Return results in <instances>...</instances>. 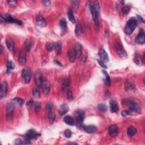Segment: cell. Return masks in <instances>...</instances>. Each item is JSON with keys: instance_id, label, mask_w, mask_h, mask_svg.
Returning a JSON list of instances; mask_svg holds the SVG:
<instances>
[{"instance_id": "obj_11", "label": "cell", "mask_w": 145, "mask_h": 145, "mask_svg": "<svg viewBox=\"0 0 145 145\" xmlns=\"http://www.w3.org/2000/svg\"><path fill=\"white\" fill-rule=\"evenodd\" d=\"M43 74L40 70H37L35 73V80L36 84L38 86H40L42 83V82L43 80Z\"/></svg>"}, {"instance_id": "obj_50", "label": "cell", "mask_w": 145, "mask_h": 145, "mask_svg": "<svg viewBox=\"0 0 145 145\" xmlns=\"http://www.w3.org/2000/svg\"><path fill=\"white\" fill-rule=\"evenodd\" d=\"M121 114L123 116L125 117V116H128V115L129 114V112L127 111V110H123V111H122V112H121Z\"/></svg>"}, {"instance_id": "obj_14", "label": "cell", "mask_w": 145, "mask_h": 145, "mask_svg": "<svg viewBox=\"0 0 145 145\" xmlns=\"http://www.w3.org/2000/svg\"><path fill=\"white\" fill-rule=\"evenodd\" d=\"M70 79L69 78H65L64 80L63 83V86H62V91L64 93H68V92L69 91L70 87Z\"/></svg>"}, {"instance_id": "obj_44", "label": "cell", "mask_w": 145, "mask_h": 145, "mask_svg": "<svg viewBox=\"0 0 145 145\" xmlns=\"http://www.w3.org/2000/svg\"><path fill=\"white\" fill-rule=\"evenodd\" d=\"M34 104V109L36 110V112H38L39 110H40V103H39L38 102H35L33 103Z\"/></svg>"}, {"instance_id": "obj_48", "label": "cell", "mask_w": 145, "mask_h": 145, "mask_svg": "<svg viewBox=\"0 0 145 145\" xmlns=\"http://www.w3.org/2000/svg\"><path fill=\"white\" fill-rule=\"evenodd\" d=\"M9 5L11 6H15L17 5V1H14V0H10V1H8Z\"/></svg>"}, {"instance_id": "obj_39", "label": "cell", "mask_w": 145, "mask_h": 145, "mask_svg": "<svg viewBox=\"0 0 145 145\" xmlns=\"http://www.w3.org/2000/svg\"><path fill=\"white\" fill-rule=\"evenodd\" d=\"M33 95L34 97H35L36 98L40 97V92L39 91V90L38 88H36V87L34 88L33 90Z\"/></svg>"}, {"instance_id": "obj_41", "label": "cell", "mask_w": 145, "mask_h": 145, "mask_svg": "<svg viewBox=\"0 0 145 145\" xmlns=\"http://www.w3.org/2000/svg\"><path fill=\"white\" fill-rule=\"evenodd\" d=\"M53 108V104L51 103H47V105H46V110L48 112V114H50V113H52Z\"/></svg>"}, {"instance_id": "obj_16", "label": "cell", "mask_w": 145, "mask_h": 145, "mask_svg": "<svg viewBox=\"0 0 145 145\" xmlns=\"http://www.w3.org/2000/svg\"><path fill=\"white\" fill-rule=\"evenodd\" d=\"M82 45L80 44L79 43H77L75 45L74 48V52L76 55V57L77 59L79 58L80 56H81L82 52Z\"/></svg>"}, {"instance_id": "obj_22", "label": "cell", "mask_w": 145, "mask_h": 145, "mask_svg": "<svg viewBox=\"0 0 145 145\" xmlns=\"http://www.w3.org/2000/svg\"><path fill=\"white\" fill-rule=\"evenodd\" d=\"M59 113L60 114L61 116H63L65 114H66L69 111V107L66 104H62L60 108L59 109Z\"/></svg>"}, {"instance_id": "obj_2", "label": "cell", "mask_w": 145, "mask_h": 145, "mask_svg": "<svg viewBox=\"0 0 145 145\" xmlns=\"http://www.w3.org/2000/svg\"><path fill=\"white\" fill-rule=\"evenodd\" d=\"M138 24V20L134 17L130 18L127 22L126 26L124 28V32L127 35H131L134 30L136 28Z\"/></svg>"}, {"instance_id": "obj_32", "label": "cell", "mask_w": 145, "mask_h": 145, "mask_svg": "<svg viewBox=\"0 0 145 145\" xmlns=\"http://www.w3.org/2000/svg\"><path fill=\"white\" fill-rule=\"evenodd\" d=\"M68 55L69 61L71 63H74V62L75 61V59H77L74 51H73V50H70V51L68 52Z\"/></svg>"}, {"instance_id": "obj_38", "label": "cell", "mask_w": 145, "mask_h": 145, "mask_svg": "<svg viewBox=\"0 0 145 145\" xmlns=\"http://www.w3.org/2000/svg\"><path fill=\"white\" fill-rule=\"evenodd\" d=\"M7 68H8V70H11L14 69L15 68V64L11 60H8V65H7Z\"/></svg>"}, {"instance_id": "obj_35", "label": "cell", "mask_w": 145, "mask_h": 145, "mask_svg": "<svg viewBox=\"0 0 145 145\" xmlns=\"http://www.w3.org/2000/svg\"><path fill=\"white\" fill-rule=\"evenodd\" d=\"M24 45H25V48H26V50L27 52L30 51V50L31 49V47H32V41L30 39H27L26 40L24 43Z\"/></svg>"}, {"instance_id": "obj_9", "label": "cell", "mask_w": 145, "mask_h": 145, "mask_svg": "<svg viewBox=\"0 0 145 145\" xmlns=\"http://www.w3.org/2000/svg\"><path fill=\"white\" fill-rule=\"evenodd\" d=\"M115 48H116V51L118 53L119 56L122 58H126L127 57V53H126L125 50H124L123 47L119 43H117L115 44Z\"/></svg>"}, {"instance_id": "obj_25", "label": "cell", "mask_w": 145, "mask_h": 145, "mask_svg": "<svg viewBox=\"0 0 145 145\" xmlns=\"http://www.w3.org/2000/svg\"><path fill=\"white\" fill-rule=\"evenodd\" d=\"M6 43L7 47H8V49L10 50V51H13V50L14 49V44L13 41L11 40V39L9 38L7 39L6 41Z\"/></svg>"}, {"instance_id": "obj_7", "label": "cell", "mask_w": 145, "mask_h": 145, "mask_svg": "<svg viewBox=\"0 0 145 145\" xmlns=\"http://www.w3.org/2000/svg\"><path fill=\"white\" fill-rule=\"evenodd\" d=\"M22 75L23 79L24 80V82L26 83H29L31 80V70L27 68L23 69L22 72Z\"/></svg>"}, {"instance_id": "obj_3", "label": "cell", "mask_w": 145, "mask_h": 145, "mask_svg": "<svg viewBox=\"0 0 145 145\" xmlns=\"http://www.w3.org/2000/svg\"><path fill=\"white\" fill-rule=\"evenodd\" d=\"M1 22L10 23H16L19 25L22 24V22L20 20L14 19L9 14L2 15L1 17Z\"/></svg>"}, {"instance_id": "obj_36", "label": "cell", "mask_w": 145, "mask_h": 145, "mask_svg": "<svg viewBox=\"0 0 145 145\" xmlns=\"http://www.w3.org/2000/svg\"><path fill=\"white\" fill-rule=\"evenodd\" d=\"M103 72L105 75V84H106L107 85H108V86H110V77H109V75L108 74L107 72H105V71H104V70H103Z\"/></svg>"}, {"instance_id": "obj_33", "label": "cell", "mask_w": 145, "mask_h": 145, "mask_svg": "<svg viewBox=\"0 0 145 145\" xmlns=\"http://www.w3.org/2000/svg\"><path fill=\"white\" fill-rule=\"evenodd\" d=\"M12 103L13 104H17L18 105H20V106H22L24 103V100L21 98H14L12 100Z\"/></svg>"}, {"instance_id": "obj_8", "label": "cell", "mask_w": 145, "mask_h": 145, "mask_svg": "<svg viewBox=\"0 0 145 145\" xmlns=\"http://www.w3.org/2000/svg\"><path fill=\"white\" fill-rule=\"evenodd\" d=\"M14 109V106L13 103H10L8 104L6 107V119L8 121H10L13 117Z\"/></svg>"}, {"instance_id": "obj_10", "label": "cell", "mask_w": 145, "mask_h": 145, "mask_svg": "<svg viewBox=\"0 0 145 145\" xmlns=\"http://www.w3.org/2000/svg\"><path fill=\"white\" fill-rule=\"evenodd\" d=\"M135 42L138 44H143L145 42V34L143 29H141L139 33L135 39Z\"/></svg>"}, {"instance_id": "obj_6", "label": "cell", "mask_w": 145, "mask_h": 145, "mask_svg": "<svg viewBox=\"0 0 145 145\" xmlns=\"http://www.w3.org/2000/svg\"><path fill=\"white\" fill-rule=\"evenodd\" d=\"M40 134L36 132V130L34 129H30L29 130L26 134L25 135V139H27L28 141H31V140L36 139L40 136Z\"/></svg>"}, {"instance_id": "obj_37", "label": "cell", "mask_w": 145, "mask_h": 145, "mask_svg": "<svg viewBox=\"0 0 145 145\" xmlns=\"http://www.w3.org/2000/svg\"><path fill=\"white\" fill-rule=\"evenodd\" d=\"M98 109L102 110L103 112H106L107 110V106L106 104H103V103H101V104H99L98 105Z\"/></svg>"}, {"instance_id": "obj_49", "label": "cell", "mask_w": 145, "mask_h": 145, "mask_svg": "<svg viewBox=\"0 0 145 145\" xmlns=\"http://www.w3.org/2000/svg\"><path fill=\"white\" fill-rule=\"evenodd\" d=\"M15 143L16 144H24V142H23L20 139L18 138V139H15Z\"/></svg>"}, {"instance_id": "obj_13", "label": "cell", "mask_w": 145, "mask_h": 145, "mask_svg": "<svg viewBox=\"0 0 145 145\" xmlns=\"http://www.w3.org/2000/svg\"><path fill=\"white\" fill-rule=\"evenodd\" d=\"M41 86L44 93L45 94H48L49 93L50 91V83L47 79H43Z\"/></svg>"}, {"instance_id": "obj_52", "label": "cell", "mask_w": 145, "mask_h": 145, "mask_svg": "<svg viewBox=\"0 0 145 145\" xmlns=\"http://www.w3.org/2000/svg\"><path fill=\"white\" fill-rule=\"evenodd\" d=\"M33 103V99H30L28 102H27V104L26 105L27 106H30V105H31Z\"/></svg>"}, {"instance_id": "obj_15", "label": "cell", "mask_w": 145, "mask_h": 145, "mask_svg": "<svg viewBox=\"0 0 145 145\" xmlns=\"http://www.w3.org/2000/svg\"><path fill=\"white\" fill-rule=\"evenodd\" d=\"M110 109L112 113H116L119 110V105L113 99H111L109 101Z\"/></svg>"}, {"instance_id": "obj_20", "label": "cell", "mask_w": 145, "mask_h": 145, "mask_svg": "<svg viewBox=\"0 0 145 145\" xmlns=\"http://www.w3.org/2000/svg\"><path fill=\"white\" fill-rule=\"evenodd\" d=\"M83 130L85 132L89 133H93L97 131L98 129L94 125H87L83 126Z\"/></svg>"}, {"instance_id": "obj_51", "label": "cell", "mask_w": 145, "mask_h": 145, "mask_svg": "<svg viewBox=\"0 0 145 145\" xmlns=\"http://www.w3.org/2000/svg\"><path fill=\"white\" fill-rule=\"evenodd\" d=\"M43 3L45 6H49L50 5V3H51V2H50V1H49V0H45V1H43Z\"/></svg>"}, {"instance_id": "obj_26", "label": "cell", "mask_w": 145, "mask_h": 145, "mask_svg": "<svg viewBox=\"0 0 145 145\" xmlns=\"http://www.w3.org/2000/svg\"><path fill=\"white\" fill-rule=\"evenodd\" d=\"M61 47H62L61 43L60 41H57V42L54 43V50H55V52H56V53L57 54H60L61 53Z\"/></svg>"}, {"instance_id": "obj_17", "label": "cell", "mask_w": 145, "mask_h": 145, "mask_svg": "<svg viewBox=\"0 0 145 145\" xmlns=\"http://www.w3.org/2000/svg\"><path fill=\"white\" fill-rule=\"evenodd\" d=\"M99 55L101 59V60L103 62H108L109 61V57L107 53L104 49H100L99 52Z\"/></svg>"}, {"instance_id": "obj_42", "label": "cell", "mask_w": 145, "mask_h": 145, "mask_svg": "<svg viewBox=\"0 0 145 145\" xmlns=\"http://www.w3.org/2000/svg\"><path fill=\"white\" fill-rule=\"evenodd\" d=\"M49 122L50 124H52L54 123V121L55 120V119H56V116L55 114L53 113H50V114H49Z\"/></svg>"}, {"instance_id": "obj_31", "label": "cell", "mask_w": 145, "mask_h": 145, "mask_svg": "<svg viewBox=\"0 0 145 145\" xmlns=\"http://www.w3.org/2000/svg\"><path fill=\"white\" fill-rule=\"evenodd\" d=\"M60 26L61 28L63 31H65L67 29V22H66L65 18H63V19L60 20Z\"/></svg>"}, {"instance_id": "obj_53", "label": "cell", "mask_w": 145, "mask_h": 145, "mask_svg": "<svg viewBox=\"0 0 145 145\" xmlns=\"http://www.w3.org/2000/svg\"><path fill=\"white\" fill-rule=\"evenodd\" d=\"M137 17H138V19L139 21H141L142 22H143L144 23V19L142 18V17H141V16H139V15H137Z\"/></svg>"}, {"instance_id": "obj_30", "label": "cell", "mask_w": 145, "mask_h": 145, "mask_svg": "<svg viewBox=\"0 0 145 145\" xmlns=\"http://www.w3.org/2000/svg\"><path fill=\"white\" fill-rule=\"evenodd\" d=\"M134 63L138 65H142L143 64V60L141 57L139 56L138 54H135L134 57Z\"/></svg>"}, {"instance_id": "obj_40", "label": "cell", "mask_w": 145, "mask_h": 145, "mask_svg": "<svg viewBox=\"0 0 145 145\" xmlns=\"http://www.w3.org/2000/svg\"><path fill=\"white\" fill-rule=\"evenodd\" d=\"M130 10V7L129 6H125L122 9V13L123 15H126L129 12Z\"/></svg>"}, {"instance_id": "obj_54", "label": "cell", "mask_w": 145, "mask_h": 145, "mask_svg": "<svg viewBox=\"0 0 145 145\" xmlns=\"http://www.w3.org/2000/svg\"><path fill=\"white\" fill-rule=\"evenodd\" d=\"M3 50H4V47H3V46H2V45H1V51H0V53H1V54L2 53V52H3Z\"/></svg>"}, {"instance_id": "obj_21", "label": "cell", "mask_w": 145, "mask_h": 145, "mask_svg": "<svg viewBox=\"0 0 145 145\" xmlns=\"http://www.w3.org/2000/svg\"><path fill=\"white\" fill-rule=\"evenodd\" d=\"M36 22V24H38L39 26L44 27L46 25V22L44 19V18L41 15L37 16Z\"/></svg>"}, {"instance_id": "obj_24", "label": "cell", "mask_w": 145, "mask_h": 145, "mask_svg": "<svg viewBox=\"0 0 145 145\" xmlns=\"http://www.w3.org/2000/svg\"><path fill=\"white\" fill-rule=\"evenodd\" d=\"M64 121L65 122V124L73 126L74 125V119H73L72 117H71L70 116H66L64 117Z\"/></svg>"}, {"instance_id": "obj_4", "label": "cell", "mask_w": 145, "mask_h": 145, "mask_svg": "<svg viewBox=\"0 0 145 145\" xmlns=\"http://www.w3.org/2000/svg\"><path fill=\"white\" fill-rule=\"evenodd\" d=\"M128 104L129 106V108L132 110L133 112L139 113L141 112V108L139 105L137 101L133 98H130L128 100Z\"/></svg>"}, {"instance_id": "obj_47", "label": "cell", "mask_w": 145, "mask_h": 145, "mask_svg": "<svg viewBox=\"0 0 145 145\" xmlns=\"http://www.w3.org/2000/svg\"><path fill=\"white\" fill-rule=\"evenodd\" d=\"M98 62L99 64V65H100L101 66H102V68H104V69H107V66L106 65H105L104 62L101 60H98Z\"/></svg>"}, {"instance_id": "obj_12", "label": "cell", "mask_w": 145, "mask_h": 145, "mask_svg": "<svg viewBox=\"0 0 145 145\" xmlns=\"http://www.w3.org/2000/svg\"><path fill=\"white\" fill-rule=\"evenodd\" d=\"M108 133L110 137H114L118 134L119 128L116 125H111L108 128Z\"/></svg>"}, {"instance_id": "obj_5", "label": "cell", "mask_w": 145, "mask_h": 145, "mask_svg": "<svg viewBox=\"0 0 145 145\" xmlns=\"http://www.w3.org/2000/svg\"><path fill=\"white\" fill-rule=\"evenodd\" d=\"M75 121L78 125L81 124L84 119V112L83 110L78 109L75 112Z\"/></svg>"}, {"instance_id": "obj_27", "label": "cell", "mask_w": 145, "mask_h": 145, "mask_svg": "<svg viewBox=\"0 0 145 145\" xmlns=\"http://www.w3.org/2000/svg\"><path fill=\"white\" fill-rule=\"evenodd\" d=\"M137 133V129H135L134 126H129L127 130V133L128 136L129 137H132L133 135H134Z\"/></svg>"}, {"instance_id": "obj_18", "label": "cell", "mask_w": 145, "mask_h": 145, "mask_svg": "<svg viewBox=\"0 0 145 145\" xmlns=\"http://www.w3.org/2000/svg\"><path fill=\"white\" fill-rule=\"evenodd\" d=\"M135 89V84L130 80H126L125 83V90L126 91H131Z\"/></svg>"}, {"instance_id": "obj_45", "label": "cell", "mask_w": 145, "mask_h": 145, "mask_svg": "<svg viewBox=\"0 0 145 145\" xmlns=\"http://www.w3.org/2000/svg\"><path fill=\"white\" fill-rule=\"evenodd\" d=\"M65 135L66 138H69L72 136V132H71V131L69 129H66L65 131Z\"/></svg>"}, {"instance_id": "obj_34", "label": "cell", "mask_w": 145, "mask_h": 145, "mask_svg": "<svg viewBox=\"0 0 145 145\" xmlns=\"http://www.w3.org/2000/svg\"><path fill=\"white\" fill-rule=\"evenodd\" d=\"M68 16L69 18V19L71 22H72L73 23H75L76 22V20L75 19L74 15L73 14V12L72 10H69L68 13Z\"/></svg>"}, {"instance_id": "obj_19", "label": "cell", "mask_w": 145, "mask_h": 145, "mask_svg": "<svg viewBox=\"0 0 145 145\" xmlns=\"http://www.w3.org/2000/svg\"><path fill=\"white\" fill-rule=\"evenodd\" d=\"M7 90H8V84L6 82H3L1 84V91H0V97L2 98L6 96L7 93Z\"/></svg>"}, {"instance_id": "obj_28", "label": "cell", "mask_w": 145, "mask_h": 145, "mask_svg": "<svg viewBox=\"0 0 145 145\" xmlns=\"http://www.w3.org/2000/svg\"><path fill=\"white\" fill-rule=\"evenodd\" d=\"M75 34L77 37H80L82 35V30L81 28V26H80V24L79 23H77L75 26Z\"/></svg>"}, {"instance_id": "obj_23", "label": "cell", "mask_w": 145, "mask_h": 145, "mask_svg": "<svg viewBox=\"0 0 145 145\" xmlns=\"http://www.w3.org/2000/svg\"><path fill=\"white\" fill-rule=\"evenodd\" d=\"M18 60H19V63L21 65H24L26 63V53L24 51H22L20 53Z\"/></svg>"}, {"instance_id": "obj_29", "label": "cell", "mask_w": 145, "mask_h": 145, "mask_svg": "<svg viewBox=\"0 0 145 145\" xmlns=\"http://www.w3.org/2000/svg\"><path fill=\"white\" fill-rule=\"evenodd\" d=\"M71 3H72L73 11H74V12H77L78 10V8H79V1H78V0H74V1H71Z\"/></svg>"}, {"instance_id": "obj_1", "label": "cell", "mask_w": 145, "mask_h": 145, "mask_svg": "<svg viewBox=\"0 0 145 145\" xmlns=\"http://www.w3.org/2000/svg\"><path fill=\"white\" fill-rule=\"evenodd\" d=\"M100 11V6L98 2H94L93 6L91 7V13L93 19L95 23V26L97 28L99 26V17Z\"/></svg>"}, {"instance_id": "obj_46", "label": "cell", "mask_w": 145, "mask_h": 145, "mask_svg": "<svg viewBox=\"0 0 145 145\" xmlns=\"http://www.w3.org/2000/svg\"><path fill=\"white\" fill-rule=\"evenodd\" d=\"M68 99L69 100H73L74 99V96L72 93V92L71 91H69L68 92Z\"/></svg>"}, {"instance_id": "obj_43", "label": "cell", "mask_w": 145, "mask_h": 145, "mask_svg": "<svg viewBox=\"0 0 145 145\" xmlns=\"http://www.w3.org/2000/svg\"><path fill=\"white\" fill-rule=\"evenodd\" d=\"M54 45L52 44V43H47L46 44V48L48 52H51L53 50V48Z\"/></svg>"}]
</instances>
